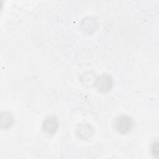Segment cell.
<instances>
[{"instance_id":"7a4b0ae2","label":"cell","mask_w":159,"mask_h":159,"mask_svg":"<svg viewBox=\"0 0 159 159\" xmlns=\"http://www.w3.org/2000/svg\"><path fill=\"white\" fill-rule=\"evenodd\" d=\"M96 88L101 93H107L109 91L113 86V78L110 74L103 73L98 76L94 79V82Z\"/></svg>"},{"instance_id":"277c9868","label":"cell","mask_w":159,"mask_h":159,"mask_svg":"<svg viewBox=\"0 0 159 159\" xmlns=\"http://www.w3.org/2000/svg\"><path fill=\"white\" fill-rule=\"evenodd\" d=\"M98 27L97 20L91 16L84 17L81 23V30L85 34L90 35L94 33Z\"/></svg>"},{"instance_id":"5b68a950","label":"cell","mask_w":159,"mask_h":159,"mask_svg":"<svg viewBox=\"0 0 159 159\" xmlns=\"http://www.w3.org/2000/svg\"><path fill=\"white\" fill-rule=\"evenodd\" d=\"M75 133L79 138L86 140L94 134V130L89 124H80L75 129Z\"/></svg>"},{"instance_id":"3957f363","label":"cell","mask_w":159,"mask_h":159,"mask_svg":"<svg viewBox=\"0 0 159 159\" xmlns=\"http://www.w3.org/2000/svg\"><path fill=\"white\" fill-rule=\"evenodd\" d=\"M59 123L55 116H48L45 117L42 124V129L44 133L47 135H53L58 129Z\"/></svg>"},{"instance_id":"52a82bcc","label":"cell","mask_w":159,"mask_h":159,"mask_svg":"<svg viewBox=\"0 0 159 159\" xmlns=\"http://www.w3.org/2000/svg\"><path fill=\"white\" fill-rule=\"evenodd\" d=\"M151 152L152 155L155 158H158V153H159V150H158V140H154L152 143H151Z\"/></svg>"},{"instance_id":"6da1fadb","label":"cell","mask_w":159,"mask_h":159,"mask_svg":"<svg viewBox=\"0 0 159 159\" xmlns=\"http://www.w3.org/2000/svg\"><path fill=\"white\" fill-rule=\"evenodd\" d=\"M133 124L132 118L127 115H121L115 119L114 127L118 133L126 134L132 130Z\"/></svg>"},{"instance_id":"8992f818","label":"cell","mask_w":159,"mask_h":159,"mask_svg":"<svg viewBox=\"0 0 159 159\" xmlns=\"http://www.w3.org/2000/svg\"><path fill=\"white\" fill-rule=\"evenodd\" d=\"M14 119L11 114L9 112L4 111L1 113V128H7L12 125Z\"/></svg>"}]
</instances>
